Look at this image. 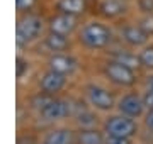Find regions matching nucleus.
Masks as SVG:
<instances>
[{"label":"nucleus","instance_id":"f257e3e1","mask_svg":"<svg viewBox=\"0 0 153 144\" xmlns=\"http://www.w3.org/2000/svg\"><path fill=\"white\" fill-rule=\"evenodd\" d=\"M83 95H85V102L97 112L109 114V112H112L116 109V105H117L116 95L112 93L107 87L94 83V82L92 83H87L83 87Z\"/></svg>","mask_w":153,"mask_h":144},{"label":"nucleus","instance_id":"f03ea898","mask_svg":"<svg viewBox=\"0 0 153 144\" xmlns=\"http://www.w3.org/2000/svg\"><path fill=\"white\" fill-rule=\"evenodd\" d=\"M112 39V32L111 29L102 22H92L85 24L80 31V43H82L87 49L92 51H99L107 48Z\"/></svg>","mask_w":153,"mask_h":144},{"label":"nucleus","instance_id":"7ed1b4c3","mask_svg":"<svg viewBox=\"0 0 153 144\" xmlns=\"http://www.w3.org/2000/svg\"><path fill=\"white\" fill-rule=\"evenodd\" d=\"M44 29V22L43 19L33 14H27L19 19L16 27V43L19 48L22 46H29L33 44L34 41H38V37L41 36Z\"/></svg>","mask_w":153,"mask_h":144},{"label":"nucleus","instance_id":"20e7f679","mask_svg":"<svg viewBox=\"0 0 153 144\" xmlns=\"http://www.w3.org/2000/svg\"><path fill=\"white\" fill-rule=\"evenodd\" d=\"M104 76L109 80L112 85L116 87H121V88H131L133 85L138 82V75L136 70L126 66L123 63L116 60H111L104 63Z\"/></svg>","mask_w":153,"mask_h":144},{"label":"nucleus","instance_id":"39448f33","mask_svg":"<svg viewBox=\"0 0 153 144\" xmlns=\"http://www.w3.org/2000/svg\"><path fill=\"white\" fill-rule=\"evenodd\" d=\"M102 131L109 136H119V137H129L134 139L138 134V124L136 119H131L123 114H112L107 115L102 122Z\"/></svg>","mask_w":153,"mask_h":144},{"label":"nucleus","instance_id":"423d86ee","mask_svg":"<svg viewBox=\"0 0 153 144\" xmlns=\"http://www.w3.org/2000/svg\"><path fill=\"white\" fill-rule=\"evenodd\" d=\"M38 115L43 119L44 122L55 124V122L65 120L68 117H73V100L66 98H58L53 97L48 104L38 112Z\"/></svg>","mask_w":153,"mask_h":144},{"label":"nucleus","instance_id":"0eeeda50","mask_svg":"<svg viewBox=\"0 0 153 144\" xmlns=\"http://www.w3.org/2000/svg\"><path fill=\"white\" fill-rule=\"evenodd\" d=\"M116 110L131 119H141L146 112V107L143 104V97L138 92H128L121 98H117Z\"/></svg>","mask_w":153,"mask_h":144},{"label":"nucleus","instance_id":"6e6552de","mask_svg":"<svg viewBox=\"0 0 153 144\" xmlns=\"http://www.w3.org/2000/svg\"><path fill=\"white\" fill-rule=\"evenodd\" d=\"M66 85H68V76L61 75V73H56L53 70L44 71L43 76L39 78V90L51 95V97L60 95L66 88Z\"/></svg>","mask_w":153,"mask_h":144},{"label":"nucleus","instance_id":"1a4fd4ad","mask_svg":"<svg viewBox=\"0 0 153 144\" xmlns=\"http://www.w3.org/2000/svg\"><path fill=\"white\" fill-rule=\"evenodd\" d=\"M48 70L71 76L78 70V61L71 54H66V53H53L48 60Z\"/></svg>","mask_w":153,"mask_h":144},{"label":"nucleus","instance_id":"9d476101","mask_svg":"<svg viewBox=\"0 0 153 144\" xmlns=\"http://www.w3.org/2000/svg\"><path fill=\"white\" fill-rule=\"evenodd\" d=\"M121 39H123L128 46H131V48H145L146 43H148V39H150V36L140 27V24H138V26L128 24V26H124L123 31H121Z\"/></svg>","mask_w":153,"mask_h":144},{"label":"nucleus","instance_id":"9b49d317","mask_svg":"<svg viewBox=\"0 0 153 144\" xmlns=\"http://www.w3.org/2000/svg\"><path fill=\"white\" fill-rule=\"evenodd\" d=\"M78 26L76 15H70V14H58V15L51 17L49 21V31L51 32H58L63 36H70Z\"/></svg>","mask_w":153,"mask_h":144},{"label":"nucleus","instance_id":"f8f14e48","mask_svg":"<svg viewBox=\"0 0 153 144\" xmlns=\"http://www.w3.org/2000/svg\"><path fill=\"white\" fill-rule=\"evenodd\" d=\"M75 132L70 127H53L43 136V141L49 144H75Z\"/></svg>","mask_w":153,"mask_h":144},{"label":"nucleus","instance_id":"ddd939ff","mask_svg":"<svg viewBox=\"0 0 153 144\" xmlns=\"http://www.w3.org/2000/svg\"><path fill=\"white\" fill-rule=\"evenodd\" d=\"M105 132L99 127L78 129L75 132V144H104Z\"/></svg>","mask_w":153,"mask_h":144},{"label":"nucleus","instance_id":"4468645a","mask_svg":"<svg viewBox=\"0 0 153 144\" xmlns=\"http://www.w3.org/2000/svg\"><path fill=\"white\" fill-rule=\"evenodd\" d=\"M44 48L51 53H65L70 48V39H68V36L49 31V34L44 37Z\"/></svg>","mask_w":153,"mask_h":144},{"label":"nucleus","instance_id":"2eb2a0df","mask_svg":"<svg viewBox=\"0 0 153 144\" xmlns=\"http://www.w3.org/2000/svg\"><path fill=\"white\" fill-rule=\"evenodd\" d=\"M126 12L124 0H102L100 2V14L109 19H116V17L123 15Z\"/></svg>","mask_w":153,"mask_h":144},{"label":"nucleus","instance_id":"dca6fc26","mask_svg":"<svg viewBox=\"0 0 153 144\" xmlns=\"http://www.w3.org/2000/svg\"><path fill=\"white\" fill-rule=\"evenodd\" d=\"M85 0H58L56 9L61 14H70V15H80L85 10Z\"/></svg>","mask_w":153,"mask_h":144},{"label":"nucleus","instance_id":"f3484780","mask_svg":"<svg viewBox=\"0 0 153 144\" xmlns=\"http://www.w3.org/2000/svg\"><path fill=\"white\" fill-rule=\"evenodd\" d=\"M111 60L119 61V63H123V65H126V66L133 68V70H138V68H141L138 54H134V53H131V51H128V49L114 51V53L111 54Z\"/></svg>","mask_w":153,"mask_h":144},{"label":"nucleus","instance_id":"a211bd4d","mask_svg":"<svg viewBox=\"0 0 153 144\" xmlns=\"http://www.w3.org/2000/svg\"><path fill=\"white\" fill-rule=\"evenodd\" d=\"M138 58H140L141 68H145L148 71H153V46H145L138 53Z\"/></svg>","mask_w":153,"mask_h":144},{"label":"nucleus","instance_id":"6ab92c4d","mask_svg":"<svg viewBox=\"0 0 153 144\" xmlns=\"http://www.w3.org/2000/svg\"><path fill=\"white\" fill-rule=\"evenodd\" d=\"M16 70H17V78L22 80V78L26 76L29 73V68H31V63H29L26 58H22V56H17V61H16Z\"/></svg>","mask_w":153,"mask_h":144},{"label":"nucleus","instance_id":"aec40b11","mask_svg":"<svg viewBox=\"0 0 153 144\" xmlns=\"http://www.w3.org/2000/svg\"><path fill=\"white\" fill-rule=\"evenodd\" d=\"M140 27L148 34V36H153V14H145V17L140 22Z\"/></svg>","mask_w":153,"mask_h":144},{"label":"nucleus","instance_id":"412c9836","mask_svg":"<svg viewBox=\"0 0 153 144\" xmlns=\"http://www.w3.org/2000/svg\"><path fill=\"white\" fill-rule=\"evenodd\" d=\"M104 144H134V143L129 137H119V136H109V134H105Z\"/></svg>","mask_w":153,"mask_h":144},{"label":"nucleus","instance_id":"4be33fe9","mask_svg":"<svg viewBox=\"0 0 153 144\" xmlns=\"http://www.w3.org/2000/svg\"><path fill=\"white\" fill-rule=\"evenodd\" d=\"M36 5V0H16V7L19 12H27Z\"/></svg>","mask_w":153,"mask_h":144},{"label":"nucleus","instance_id":"5701e85b","mask_svg":"<svg viewBox=\"0 0 153 144\" xmlns=\"http://www.w3.org/2000/svg\"><path fill=\"white\" fill-rule=\"evenodd\" d=\"M143 122H145V127L150 134H153V109L152 110H146L145 115H143Z\"/></svg>","mask_w":153,"mask_h":144},{"label":"nucleus","instance_id":"b1692460","mask_svg":"<svg viewBox=\"0 0 153 144\" xmlns=\"http://www.w3.org/2000/svg\"><path fill=\"white\" fill-rule=\"evenodd\" d=\"M138 7L143 14H153V0H138Z\"/></svg>","mask_w":153,"mask_h":144},{"label":"nucleus","instance_id":"393cba45","mask_svg":"<svg viewBox=\"0 0 153 144\" xmlns=\"http://www.w3.org/2000/svg\"><path fill=\"white\" fill-rule=\"evenodd\" d=\"M141 97H143V104L146 107V110H152L153 109V92L152 90H146Z\"/></svg>","mask_w":153,"mask_h":144},{"label":"nucleus","instance_id":"a878e982","mask_svg":"<svg viewBox=\"0 0 153 144\" xmlns=\"http://www.w3.org/2000/svg\"><path fill=\"white\" fill-rule=\"evenodd\" d=\"M38 143H39V141H36V139L31 137V136L27 137V134H26V136H19V137H17V144H38Z\"/></svg>","mask_w":153,"mask_h":144},{"label":"nucleus","instance_id":"bb28decb","mask_svg":"<svg viewBox=\"0 0 153 144\" xmlns=\"http://www.w3.org/2000/svg\"><path fill=\"white\" fill-rule=\"evenodd\" d=\"M145 87H146V90H152V92H153V75H150V76L146 78Z\"/></svg>","mask_w":153,"mask_h":144},{"label":"nucleus","instance_id":"cd10ccee","mask_svg":"<svg viewBox=\"0 0 153 144\" xmlns=\"http://www.w3.org/2000/svg\"><path fill=\"white\" fill-rule=\"evenodd\" d=\"M38 144H49V143H46V141H43V139H41V141H39Z\"/></svg>","mask_w":153,"mask_h":144}]
</instances>
